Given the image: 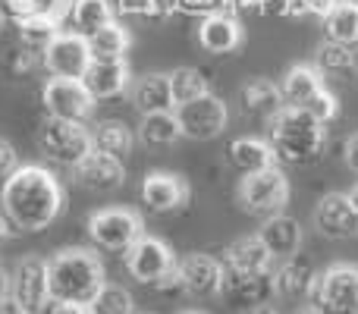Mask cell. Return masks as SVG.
Returning a JSON list of instances; mask_svg holds the SVG:
<instances>
[{"label":"cell","instance_id":"6da1fadb","mask_svg":"<svg viewBox=\"0 0 358 314\" xmlns=\"http://www.w3.org/2000/svg\"><path fill=\"white\" fill-rule=\"evenodd\" d=\"M66 208V192L60 179L38 164H22L3 176L0 210L16 233H41Z\"/></svg>","mask_w":358,"mask_h":314},{"label":"cell","instance_id":"7a4b0ae2","mask_svg":"<svg viewBox=\"0 0 358 314\" xmlns=\"http://www.w3.org/2000/svg\"><path fill=\"white\" fill-rule=\"evenodd\" d=\"M107 283L104 261L82 245L60 248L48 258V290L50 299H66V302L88 305L94 292Z\"/></svg>","mask_w":358,"mask_h":314},{"label":"cell","instance_id":"3957f363","mask_svg":"<svg viewBox=\"0 0 358 314\" xmlns=\"http://www.w3.org/2000/svg\"><path fill=\"white\" fill-rule=\"evenodd\" d=\"M267 142H271L277 160L302 166L324 155V148H327V126L311 117L308 110H302V107H283L271 120V138Z\"/></svg>","mask_w":358,"mask_h":314},{"label":"cell","instance_id":"277c9868","mask_svg":"<svg viewBox=\"0 0 358 314\" xmlns=\"http://www.w3.org/2000/svg\"><path fill=\"white\" fill-rule=\"evenodd\" d=\"M35 142H38V151H41L44 160L73 170V166L92 151V129H88L85 123H76V120L48 117L38 126Z\"/></svg>","mask_w":358,"mask_h":314},{"label":"cell","instance_id":"5b68a950","mask_svg":"<svg viewBox=\"0 0 358 314\" xmlns=\"http://www.w3.org/2000/svg\"><path fill=\"white\" fill-rule=\"evenodd\" d=\"M236 201L242 210L255 217H271L289 204V179L280 166H267V170L248 173L242 176L239 189H236Z\"/></svg>","mask_w":358,"mask_h":314},{"label":"cell","instance_id":"8992f818","mask_svg":"<svg viewBox=\"0 0 358 314\" xmlns=\"http://www.w3.org/2000/svg\"><path fill=\"white\" fill-rule=\"evenodd\" d=\"M88 239L107 252H126L145 236V220L129 208H101L85 220Z\"/></svg>","mask_w":358,"mask_h":314},{"label":"cell","instance_id":"52a82bcc","mask_svg":"<svg viewBox=\"0 0 358 314\" xmlns=\"http://www.w3.org/2000/svg\"><path fill=\"white\" fill-rule=\"evenodd\" d=\"M311 302L321 314H358V264L340 261L317 273Z\"/></svg>","mask_w":358,"mask_h":314},{"label":"cell","instance_id":"ba28073f","mask_svg":"<svg viewBox=\"0 0 358 314\" xmlns=\"http://www.w3.org/2000/svg\"><path fill=\"white\" fill-rule=\"evenodd\" d=\"M182 138H195V142H210L217 138L229 123V110L214 92L201 94L195 101H185V104L173 107Z\"/></svg>","mask_w":358,"mask_h":314},{"label":"cell","instance_id":"9c48e42d","mask_svg":"<svg viewBox=\"0 0 358 314\" xmlns=\"http://www.w3.org/2000/svg\"><path fill=\"white\" fill-rule=\"evenodd\" d=\"M41 66L50 76L60 79H82L85 69L92 66V50H88V38L82 31H57L41 50Z\"/></svg>","mask_w":358,"mask_h":314},{"label":"cell","instance_id":"30bf717a","mask_svg":"<svg viewBox=\"0 0 358 314\" xmlns=\"http://www.w3.org/2000/svg\"><path fill=\"white\" fill-rule=\"evenodd\" d=\"M41 101L48 107V117L76 120V123H85L94 113V104H98L92 92L82 85V79H60V76H50L44 82Z\"/></svg>","mask_w":358,"mask_h":314},{"label":"cell","instance_id":"8fae6325","mask_svg":"<svg viewBox=\"0 0 358 314\" xmlns=\"http://www.w3.org/2000/svg\"><path fill=\"white\" fill-rule=\"evenodd\" d=\"M123 255H126V271H129V277L138 280V283H148V286H155L157 280L176 264L173 248L164 239H155V236H142V239L126 248Z\"/></svg>","mask_w":358,"mask_h":314},{"label":"cell","instance_id":"7c38bea8","mask_svg":"<svg viewBox=\"0 0 358 314\" xmlns=\"http://www.w3.org/2000/svg\"><path fill=\"white\" fill-rule=\"evenodd\" d=\"M142 195L145 208L155 210V214H173V210L185 208L192 198V189L179 173H170V170H151L148 176L142 179Z\"/></svg>","mask_w":358,"mask_h":314},{"label":"cell","instance_id":"4fadbf2b","mask_svg":"<svg viewBox=\"0 0 358 314\" xmlns=\"http://www.w3.org/2000/svg\"><path fill=\"white\" fill-rule=\"evenodd\" d=\"M317 271L305 255H292V258L280 261L271 271V292L277 299H292V302H308L315 296Z\"/></svg>","mask_w":358,"mask_h":314},{"label":"cell","instance_id":"5bb4252c","mask_svg":"<svg viewBox=\"0 0 358 314\" xmlns=\"http://www.w3.org/2000/svg\"><path fill=\"white\" fill-rule=\"evenodd\" d=\"M315 227L327 239H355L358 236V210L349 192H327L315 208Z\"/></svg>","mask_w":358,"mask_h":314},{"label":"cell","instance_id":"9a60e30c","mask_svg":"<svg viewBox=\"0 0 358 314\" xmlns=\"http://www.w3.org/2000/svg\"><path fill=\"white\" fill-rule=\"evenodd\" d=\"M73 179L88 192H117L126 183V166L123 160L92 148L73 166Z\"/></svg>","mask_w":358,"mask_h":314},{"label":"cell","instance_id":"2e32d148","mask_svg":"<svg viewBox=\"0 0 358 314\" xmlns=\"http://www.w3.org/2000/svg\"><path fill=\"white\" fill-rule=\"evenodd\" d=\"M10 296L19 299L31 314L41 311V305L50 299L48 290V261L44 258H22L10 277Z\"/></svg>","mask_w":358,"mask_h":314},{"label":"cell","instance_id":"e0dca14e","mask_svg":"<svg viewBox=\"0 0 358 314\" xmlns=\"http://www.w3.org/2000/svg\"><path fill=\"white\" fill-rule=\"evenodd\" d=\"M242 41H245V29H242L239 16L229 10L208 13L198 25V44L208 54H233L242 48Z\"/></svg>","mask_w":358,"mask_h":314},{"label":"cell","instance_id":"ac0fdd59","mask_svg":"<svg viewBox=\"0 0 358 314\" xmlns=\"http://www.w3.org/2000/svg\"><path fill=\"white\" fill-rule=\"evenodd\" d=\"M82 85L92 92L94 101H107V98H117V94H126L132 85L129 63L126 60H92V66L82 76Z\"/></svg>","mask_w":358,"mask_h":314},{"label":"cell","instance_id":"d6986e66","mask_svg":"<svg viewBox=\"0 0 358 314\" xmlns=\"http://www.w3.org/2000/svg\"><path fill=\"white\" fill-rule=\"evenodd\" d=\"M179 273H182V286L192 296H220L223 283V264L214 255H189L179 261Z\"/></svg>","mask_w":358,"mask_h":314},{"label":"cell","instance_id":"ffe728a7","mask_svg":"<svg viewBox=\"0 0 358 314\" xmlns=\"http://www.w3.org/2000/svg\"><path fill=\"white\" fill-rule=\"evenodd\" d=\"M258 236H261V242L267 245V252L273 255V261L277 258L286 261V258H292V255H299V248H302V227H299L296 217L283 214V210H280V214L264 217Z\"/></svg>","mask_w":358,"mask_h":314},{"label":"cell","instance_id":"44dd1931","mask_svg":"<svg viewBox=\"0 0 358 314\" xmlns=\"http://www.w3.org/2000/svg\"><path fill=\"white\" fill-rule=\"evenodd\" d=\"M223 271H239V273H271L273 271V255L261 242V236H245L236 239L223 248L220 258Z\"/></svg>","mask_w":358,"mask_h":314},{"label":"cell","instance_id":"7402d4cb","mask_svg":"<svg viewBox=\"0 0 358 314\" xmlns=\"http://www.w3.org/2000/svg\"><path fill=\"white\" fill-rule=\"evenodd\" d=\"M220 296L229 305H242L252 308L258 302H267L271 292V273H239V271H223V283H220Z\"/></svg>","mask_w":358,"mask_h":314},{"label":"cell","instance_id":"603a6c76","mask_svg":"<svg viewBox=\"0 0 358 314\" xmlns=\"http://www.w3.org/2000/svg\"><path fill=\"white\" fill-rule=\"evenodd\" d=\"M239 104L248 117H258V120H267V123H271V120L286 107V101H283V92H280L277 82L252 79L239 88Z\"/></svg>","mask_w":358,"mask_h":314},{"label":"cell","instance_id":"cb8c5ba5","mask_svg":"<svg viewBox=\"0 0 358 314\" xmlns=\"http://www.w3.org/2000/svg\"><path fill=\"white\" fill-rule=\"evenodd\" d=\"M129 101L138 113H164L173 110V94H170V82L167 73H148L142 79H136L129 85Z\"/></svg>","mask_w":358,"mask_h":314},{"label":"cell","instance_id":"d4e9b609","mask_svg":"<svg viewBox=\"0 0 358 314\" xmlns=\"http://www.w3.org/2000/svg\"><path fill=\"white\" fill-rule=\"evenodd\" d=\"M227 157H229V164H233V170H239L242 176L280 164L277 155H273V148H271V142H264V138H258V136L233 138L227 148Z\"/></svg>","mask_w":358,"mask_h":314},{"label":"cell","instance_id":"484cf974","mask_svg":"<svg viewBox=\"0 0 358 314\" xmlns=\"http://www.w3.org/2000/svg\"><path fill=\"white\" fill-rule=\"evenodd\" d=\"M321 88H324V76L315 63H296V66L286 69L283 82H280L286 107H305Z\"/></svg>","mask_w":358,"mask_h":314},{"label":"cell","instance_id":"4316f807","mask_svg":"<svg viewBox=\"0 0 358 314\" xmlns=\"http://www.w3.org/2000/svg\"><path fill=\"white\" fill-rule=\"evenodd\" d=\"M315 66L321 69L324 79H336V82H355L358 76V57L352 48L336 41H321L315 50Z\"/></svg>","mask_w":358,"mask_h":314},{"label":"cell","instance_id":"83f0119b","mask_svg":"<svg viewBox=\"0 0 358 314\" xmlns=\"http://www.w3.org/2000/svg\"><path fill=\"white\" fill-rule=\"evenodd\" d=\"M327 41L346 44V48H358V0H336L334 10L321 19Z\"/></svg>","mask_w":358,"mask_h":314},{"label":"cell","instance_id":"f1b7e54d","mask_svg":"<svg viewBox=\"0 0 358 314\" xmlns=\"http://www.w3.org/2000/svg\"><path fill=\"white\" fill-rule=\"evenodd\" d=\"M92 148L104 151V155L117 160H126L136 148V132L126 123H120V120H104V123H98L92 129Z\"/></svg>","mask_w":358,"mask_h":314},{"label":"cell","instance_id":"f546056e","mask_svg":"<svg viewBox=\"0 0 358 314\" xmlns=\"http://www.w3.org/2000/svg\"><path fill=\"white\" fill-rule=\"evenodd\" d=\"M179 138H182V129H179V120L173 110L145 113L142 123H138V142L145 148H170Z\"/></svg>","mask_w":358,"mask_h":314},{"label":"cell","instance_id":"4dcf8cb0","mask_svg":"<svg viewBox=\"0 0 358 314\" xmlns=\"http://www.w3.org/2000/svg\"><path fill=\"white\" fill-rule=\"evenodd\" d=\"M129 48H132V35L120 22H110V25H104V29L88 35L92 60H126Z\"/></svg>","mask_w":358,"mask_h":314},{"label":"cell","instance_id":"1f68e13d","mask_svg":"<svg viewBox=\"0 0 358 314\" xmlns=\"http://www.w3.org/2000/svg\"><path fill=\"white\" fill-rule=\"evenodd\" d=\"M41 66V54L31 48H25L22 41L10 44V48L0 50V76L10 82H25L38 73Z\"/></svg>","mask_w":358,"mask_h":314},{"label":"cell","instance_id":"d6a6232c","mask_svg":"<svg viewBox=\"0 0 358 314\" xmlns=\"http://www.w3.org/2000/svg\"><path fill=\"white\" fill-rule=\"evenodd\" d=\"M170 82V94H173V104H185V101H195L201 94H208V79H204L201 69L195 66H176L167 73Z\"/></svg>","mask_w":358,"mask_h":314},{"label":"cell","instance_id":"836d02e7","mask_svg":"<svg viewBox=\"0 0 358 314\" xmlns=\"http://www.w3.org/2000/svg\"><path fill=\"white\" fill-rule=\"evenodd\" d=\"M69 19L79 25L82 31H98L104 25L117 22L113 19V3L110 0H73V10H69Z\"/></svg>","mask_w":358,"mask_h":314},{"label":"cell","instance_id":"e575fe53","mask_svg":"<svg viewBox=\"0 0 358 314\" xmlns=\"http://www.w3.org/2000/svg\"><path fill=\"white\" fill-rule=\"evenodd\" d=\"M88 314H136V302L126 286L104 283L88 302Z\"/></svg>","mask_w":358,"mask_h":314},{"label":"cell","instance_id":"d590c367","mask_svg":"<svg viewBox=\"0 0 358 314\" xmlns=\"http://www.w3.org/2000/svg\"><path fill=\"white\" fill-rule=\"evenodd\" d=\"M16 25H19V41H22L25 48L38 50V54H41L50 38L60 31V22H54V19H48V16H25L22 22H16Z\"/></svg>","mask_w":358,"mask_h":314},{"label":"cell","instance_id":"8d00e7d4","mask_svg":"<svg viewBox=\"0 0 358 314\" xmlns=\"http://www.w3.org/2000/svg\"><path fill=\"white\" fill-rule=\"evenodd\" d=\"M302 110H308L311 117H315V120H321V123L327 126V123H334V120L340 117V98H336V94L330 92L327 85H324L321 92H317L315 98H311L308 104L302 107Z\"/></svg>","mask_w":358,"mask_h":314},{"label":"cell","instance_id":"74e56055","mask_svg":"<svg viewBox=\"0 0 358 314\" xmlns=\"http://www.w3.org/2000/svg\"><path fill=\"white\" fill-rule=\"evenodd\" d=\"M336 0H280L286 16H296V19H305V16H317L324 19L330 10H334Z\"/></svg>","mask_w":358,"mask_h":314},{"label":"cell","instance_id":"f35d334b","mask_svg":"<svg viewBox=\"0 0 358 314\" xmlns=\"http://www.w3.org/2000/svg\"><path fill=\"white\" fill-rule=\"evenodd\" d=\"M31 16H48L54 22H63L73 10V0H29Z\"/></svg>","mask_w":358,"mask_h":314},{"label":"cell","instance_id":"ab89813d","mask_svg":"<svg viewBox=\"0 0 358 314\" xmlns=\"http://www.w3.org/2000/svg\"><path fill=\"white\" fill-rule=\"evenodd\" d=\"M120 10L132 16H164L170 13V3L167 0H120Z\"/></svg>","mask_w":358,"mask_h":314},{"label":"cell","instance_id":"60d3db41","mask_svg":"<svg viewBox=\"0 0 358 314\" xmlns=\"http://www.w3.org/2000/svg\"><path fill=\"white\" fill-rule=\"evenodd\" d=\"M155 290H157V292H164V296H182L185 286H182V273H179V261H176L173 267H170L167 273H164L161 280H157Z\"/></svg>","mask_w":358,"mask_h":314},{"label":"cell","instance_id":"b9f144b4","mask_svg":"<svg viewBox=\"0 0 358 314\" xmlns=\"http://www.w3.org/2000/svg\"><path fill=\"white\" fill-rule=\"evenodd\" d=\"M38 314H88V305L82 302H66V299H48Z\"/></svg>","mask_w":358,"mask_h":314},{"label":"cell","instance_id":"7bdbcfd3","mask_svg":"<svg viewBox=\"0 0 358 314\" xmlns=\"http://www.w3.org/2000/svg\"><path fill=\"white\" fill-rule=\"evenodd\" d=\"M0 13L10 22H22L25 16H31V6H29V0H0Z\"/></svg>","mask_w":358,"mask_h":314},{"label":"cell","instance_id":"ee69618b","mask_svg":"<svg viewBox=\"0 0 358 314\" xmlns=\"http://www.w3.org/2000/svg\"><path fill=\"white\" fill-rule=\"evenodd\" d=\"M16 166H19V155H16V148H13V142H6V138L0 136V176L13 173Z\"/></svg>","mask_w":358,"mask_h":314},{"label":"cell","instance_id":"f6af8a7d","mask_svg":"<svg viewBox=\"0 0 358 314\" xmlns=\"http://www.w3.org/2000/svg\"><path fill=\"white\" fill-rule=\"evenodd\" d=\"M176 6H182V10H189V13H201V16L217 13V10H227L223 0H176Z\"/></svg>","mask_w":358,"mask_h":314},{"label":"cell","instance_id":"bcb514c9","mask_svg":"<svg viewBox=\"0 0 358 314\" xmlns=\"http://www.w3.org/2000/svg\"><path fill=\"white\" fill-rule=\"evenodd\" d=\"M343 160H346V166L352 173H358V132L346 138V145H343Z\"/></svg>","mask_w":358,"mask_h":314},{"label":"cell","instance_id":"7dc6e473","mask_svg":"<svg viewBox=\"0 0 358 314\" xmlns=\"http://www.w3.org/2000/svg\"><path fill=\"white\" fill-rule=\"evenodd\" d=\"M0 314H31L29 308H25L19 299H13V296H3L0 299Z\"/></svg>","mask_w":358,"mask_h":314},{"label":"cell","instance_id":"c3c4849f","mask_svg":"<svg viewBox=\"0 0 358 314\" xmlns=\"http://www.w3.org/2000/svg\"><path fill=\"white\" fill-rule=\"evenodd\" d=\"M223 6H227L229 13H236V10H258V6H264V0H223Z\"/></svg>","mask_w":358,"mask_h":314},{"label":"cell","instance_id":"681fc988","mask_svg":"<svg viewBox=\"0 0 358 314\" xmlns=\"http://www.w3.org/2000/svg\"><path fill=\"white\" fill-rule=\"evenodd\" d=\"M16 236V229H13V223L3 217V210H0V245H6V242Z\"/></svg>","mask_w":358,"mask_h":314},{"label":"cell","instance_id":"f907efd6","mask_svg":"<svg viewBox=\"0 0 358 314\" xmlns=\"http://www.w3.org/2000/svg\"><path fill=\"white\" fill-rule=\"evenodd\" d=\"M245 314H280V311L267 302H258V305H252V308H245Z\"/></svg>","mask_w":358,"mask_h":314},{"label":"cell","instance_id":"816d5d0a","mask_svg":"<svg viewBox=\"0 0 358 314\" xmlns=\"http://www.w3.org/2000/svg\"><path fill=\"white\" fill-rule=\"evenodd\" d=\"M292 314H321V308H317V305L308 299V302H299V305H296V311H292Z\"/></svg>","mask_w":358,"mask_h":314},{"label":"cell","instance_id":"f5cc1de1","mask_svg":"<svg viewBox=\"0 0 358 314\" xmlns=\"http://www.w3.org/2000/svg\"><path fill=\"white\" fill-rule=\"evenodd\" d=\"M3 296H10V273L0 267V299H3Z\"/></svg>","mask_w":358,"mask_h":314},{"label":"cell","instance_id":"db71d44e","mask_svg":"<svg viewBox=\"0 0 358 314\" xmlns=\"http://www.w3.org/2000/svg\"><path fill=\"white\" fill-rule=\"evenodd\" d=\"M349 198H352V204H355V210H358V183L349 189Z\"/></svg>","mask_w":358,"mask_h":314},{"label":"cell","instance_id":"11a10c76","mask_svg":"<svg viewBox=\"0 0 358 314\" xmlns=\"http://www.w3.org/2000/svg\"><path fill=\"white\" fill-rule=\"evenodd\" d=\"M6 29H10V19H6V16H3V13H0V35H3V31H6Z\"/></svg>","mask_w":358,"mask_h":314},{"label":"cell","instance_id":"9f6ffc18","mask_svg":"<svg viewBox=\"0 0 358 314\" xmlns=\"http://www.w3.org/2000/svg\"><path fill=\"white\" fill-rule=\"evenodd\" d=\"M185 314H201V311H185Z\"/></svg>","mask_w":358,"mask_h":314}]
</instances>
